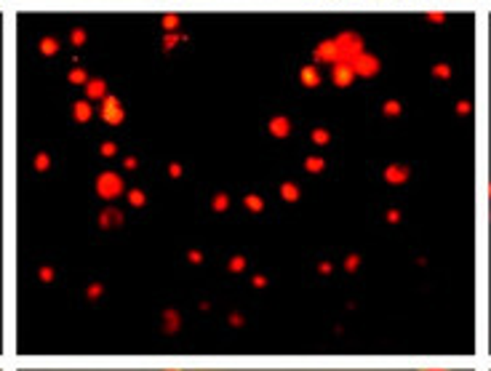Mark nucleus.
Masks as SVG:
<instances>
[{
    "label": "nucleus",
    "mask_w": 491,
    "mask_h": 371,
    "mask_svg": "<svg viewBox=\"0 0 491 371\" xmlns=\"http://www.w3.org/2000/svg\"><path fill=\"white\" fill-rule=\"evenodd\" d=\"M334 43H337V51H339V62H352L355 57L363 54V38L358 32H339Z\"/></svg>",
    "instance_id": "obj_1"
},
{
    "label": "nucleus",
    "mask_w": 491,
    "mask_h": 371,
    "mask_svg": "<svg viewBox=\"0 0 491 371\" xmlns=\"http://www.w3.org/2000/svg\"><path fill=\"white\" fill-rule=\"evenodd\" d=\"M267 128H270V134H272L275 139H286L288 134H291V121H288L286 115H275V118L267 123Z\"/></svg>",
    "instance_id": "obj_8"
},
{
    "label": "nucleus",
    "mask_w": 491,
    "mask_h": 371,
    "mask_svg": "<svg viewBox=\"0 0 491 371\" xmlns=\"http://www.w3.org/2000/svg\"><path fill=\"white\" fill-rule=\"evenodd\" d=\"M123 225V214L118 208H104L102 217H99V227L102 230H112V227H121Z\"/></svg>",
    "instance_id": "obj_12"
},
{
    "label": "nucleus",
    "mask_w": 491,
    "mask_h": 371,
    "mask_svg": "<svg viewBox=\"0 0 491 371\" xmlns=\"http://www.w3.org/2000/svg\"><path fill=\"white\" fill-rule=\"evenodd\" d=\"M358 268H361V257H358V254H352V257L345 259V270H348V272H358Z\"/></svg>",
    "instance_id": "obj_29"
},
{
    "label": "nucleus",
    "mask_w": 491,
    "mask_h": 371,
    "mask_svg": "<svg viewBox=\"0 0 491 371\" xmlns=\"http://www.w3.org/2000/svg\"><path fill=\"white\" fill-rule=\"evenodd\" d=\"M243 206L251 211V214H259L262 208H265V201H262V195H246L243 198Z\"/></svg>",
    "instance_id": "obj_20"
},
{
    "label": "nucleus",
    "mask_w": 491,
    "mask_h": 371,
    "mask_svg": "<svg viewBox=\"0 0 491 371\" xmlns=\"http://www.w3.org/2000/svg\"><path fill=\"white\" fill-rule=\"evenodd\" d=\"M86 97L102 102L104 97H107V81H102V78H91V81L86 83Z\"/></svg>",
    "instance_id": "obj_10"
},
{
    "label": "nucleus",
    "mask_w": 491,
    "mask_h": 371,
    "mask_svg": "<svg viewBox=\"0 0 491 371\" xmlns=\"http://www.w3.org/2000/svg\"><path fill=\"white\" fill-rule=\"evenodd\" d=\"M323 168H326V161H323L321 155H310V158L305 161V171H307V174H321Z\"/></svg>",
    "instance_id": "obj_16"
},
{
    "label": "nucleus",
    "mask_w": 491,
    "mask_h": 371,
    "mask_svg": "<svg viewBox=\"0 0 491 371\" xmlns=\"http://www.w3.org/2000/svg\"><path fill=\"white\" fill-rule=\"evenodd\" d=\"M406 179H409V166L390 163L385 168V182H390V185H403Z\"/></svg>",
    "instance_id": "obj_7"
},
{
    "label": "nucleus",
    "mask_w": 491,
    "mask_h": 371,
    "mask_svg": "<svg viewBox=\"0 0 491 371\" xmlns=\"http://www.w3.org/2000/svg\"><path fill=\"white\" fill-rule=\"evenodd\" d=\"M355 70H352V64L350 62H337L334 64V70H331V81H334V86H339V88H348V86H352L355 83Z\"/></svg>",
    "instance_id": "obj_5"
},
{
    "label": "nucleus",
    "mask_w": 491,
    "mask_h": 371,
    "mask_svg": "<svg viewBox=\"0 0 491 371\" xmlns=\"http://www.w3.org/2000/svg\"><path fill=\"white\" fill-rule=\"evenodd\" d=\"M251 283H254L257 289H262V286H267V278L265 275H254V281H251Z\"/></svg>",
    "instance_id": "obj_37"
},
{
    "label": "nucleus",
    "mask_w": 491,
    "mask_h": 371,
    "mask_svg": "<svg viewBox=\"0 0 491 371\" xmlns=\"http://www.w3.org/2000/svg\"><path fill=\"white\" fill-rule=\"evenodd\" d=\"M99 152H102L104 158H112V155L118 152V145H115V142H104V145L99 147Z\"/></svg>",
    "instance_id": "obj_30"
},
{
    "label": "nucleus",
    "mask_w": 491,
    "mask_h": 371,
    "mask_svg": "<svg viewBox=\"0 0 491 371\" xmlns=\"http://www.w3.org/2000/svg\"><path fill=\"white\" fill-rule=\"evenodd\" d=\"M41 281H46V283H48V281H54V270H51V268H41Z\"/></svg>",
    "instance_id": "obj_35"
},
{
    "label": "nucleus",
    "mask_w": 491,
    "mask_h": 371,
    "mask_svg": "<svg viewBox=\"0 0 491 371\" xmlns=\"http://www.w3.org/2000/svg\"><path fill=\"white\" fill-rule=\"evenodd\" d=\"M382 112H385L388 118H398V115L403 112V107H401V102H398V99H388V102H385V107H382Z\"/></svg>",
    "instance_id": "obj_22"
},
{
    "label": "nucleus",
    "mask_w": 491,
    "mask_h": 371,
    "mask_svg": "<svg viewBox=\"0 0 491 371\" xmlns=\"http://www.w3.org/2000/svg\"><path fill=\"white\" fill-rule=\"evenodd\" d=\"M318 272H321V275H328V272H334V265H331V262H321V265H318Z\"/></svg>",
    "instance_id": "obj_36"
},
{
    "label": "nucleus",
    "mask_w": 491,
    "mask_h": 371,
    "mask_svg": "<svg viewBox=\"0 0 491 371\" xmlns=\"http://www.w3.org/2000/svg\"><path fill=\"white\" fill-rule=\"evenodd\" d=\"M470 110H472V104L468 102V99H462V102H457V112H459V115H468Z\"/></svg>",
    "instance_id": "obj_32"
},
{
    "label": "nucleus",
    "mask_w": 491,
    "mask_h": 371,
    "mask_svg": "<svg viewBox=\"0 0 491 371\" xmlns=\"http://www.w3.org/2000/svg\"><path fill=\"white\" fill-rule=\"evenodd\" d=\"M166 371H182V369H166Z\"/></svg>",
    "instance_id": "obj_43"
},
{
    "label": "nucleus",
    "mask_w": 491,
    "mask_h": 371,
    "mask_svg": "<svg viewBox=\"0 0 491 371\" xmlns=\"http://www.w3.org/2000/svg\"><path fill=\"white\" fill-rule=\"evenodd\" d=\"M310 142L318 147H323L331 142V134H328L326 128H312V131H310Z\"/></svg>",
    "instance_id": "obj_19"
},
{
    "label": "nucleus",
    "mask_w": 491,
    "mask_h": 371,
    "mask_svg": "<svg viewBox=\"0 0 491 371\" xmlns=\"http://www.w3.org/2000/svg\"><path fill=\"white\" fill-rule=\"evenodd\" d=\"M184 41V35H177V32H168L163 38V51H171L177 43H182Z\"/></svg>",
    "instance_id": "obj_27"
},
{
    "label": "nucleus",
    "mask_w": 491,
    "mask_h": 371,
    "mask_svg": "<svg viewBox=\"0 0 491 371\" xmlns=\"http://www.w3.org/2000/svg\"><path fill=\"white\" fill-rule=\"evenodd\" d=\"M102 297V286L97 283V286H88V299H99Z\"/></svg>",
    "instance_id": "obj_34"
},
{
    "label": "nucleus",
    "mask_w": 491,
    "mask_h": 371,
    "mask_svg": "<svg viewBox=\"0 0 491 371\" xmlns=\"http://www.w3.org/2000/svg\"><path fill=\"white\" fill-rule=\"evenodd\" d=\"M190 262H195V265L203 262V254H201V251H190Z\"/></svg>",
    "instance_id": "obj_39"
},
{
    "label": "nucleus",
    "mask_w": 491,
    "mask_h": 371,
    "mask_svg": "<svg viewBox=\"0 0 491 371\" xmlns=\"http://www.w3.org/2000/svg\"><path fill=\"white\" fill-rule=\"evenodd\" d=\"M432 78H438V81H449L451 78V67L449 64H432Z\"/></svg>",
    "instance_id": "obj_23"
},
{
    "label": "nucleus",
    "mask_w": 491,
    "mask_h": 371,
    "mask_svg": "<svg viewBox=\"0 0 491 371\" xmlns=\"http://www.w3.org/2000/svg\"><path fill=\"white\" fill-rule=\"evenodd\" d=\"M128 203L137 208H142L144 203H147V195H144L142 190H131V192H128Z\"/></svg>",
    "instance_id": "obj_24"
},
{
    "label": "nucleus",
    "mask_w": 491,
    "mask_h": 371,
    "mask_svg": "<svg viewBox=\"0 0 491 371\" xmlns=\"http://www.w3.org/2000/svg\"><path fill=\"white\" fill-rule=\"evenodd\" d=\"M388 222H401V214H398L395 208H390L388 211Z\"/></svg>",
    "instance_id": "obj_40"
},
{
    "label": "nucleus",
    "mask_w": 491,
    "mask_h": 371,
    "mask_svg": "<svg viewBox=\"0 0 491 371\" xmlns=\"http://www.w3.org/2000/svg\"><path fill=\"white\" fill-rule=\"evenodd\" d=\"M70 43H72V46H86V30H83V27H75V30L70 32Z\"/></svg>",
    "instance_id": "obj_26"
},
{
    "label": "nucleus",
    "mask_w": 491,
    "mask_h": 371,
    "mask_svg": "<svg viewBox=\"0 0 491 371\" xmlns=\"http://www.w3.org/2000/svg\"><path fill=\"white\" fill-rule=\"evenodd\" d=\"M428 21H432V24H443V21H446V14H443V11H428Z\"/></svg>",
    "instance_id": "obj_31"
},
{
    "label": "nucleus",
    "mask_w": 491,
    "mask_h": 371,
    "mask_svg": "<svg viewBox=\"0 0 491 371\" xmlns=\"http://www.w3.org/2000/svg\"><path fill=\"white\" fill-rule=\"evenodd\" d=\"M211 208H214L217 214H225L227 208H230V198H227L225 192H219V195H214V198H211Z\"/></svg>",
    "instance_id": "obj_21"
},
{
    "label": "nucleus",
    "mask_w": 491,
    "mask_h": 371,
    "mask_svg": "<svg viewBox=\"0 0 491 371\" xmlns=\"http://www.w3.org/2000/svg\"><path fill=\"white\" fill-rule=\"evenodd\" d=\"M299 83H302L305 88H318V86H321V72H318V67H315V64H305V67L299 70Z\"/></svg>",
    "instance_id": "obj_9"
},
{
    "label": "nucleus",
    "mask_w": 491,
    "mask_h": 371,
    "mask_svg": "<svg viewBox=\"0 0 491 371\" xmlns=\"http://www.w3.org/2000/svg\"><path fill=\"white\" fill-rule=\"evenodd\" d=\"M91 115H94V110H91V102H88V99H78V102L72 104V118H75V123H88Z\"/></svg>",
    "instance_id": "obj_11"
},
{
    "label": "nucleus",
    "mask_w": 491,
    "mask_h": 371,
    "mask_svg": "<svg viewBox=\"0 0 491 371\" xmlns=\"http://www.w3.org/2000/svg\"><path fill=\"white\" fill-rule=\"evenodd\" d=\"M168 174H171V179H179V177H182V166L168 163Z\"/></svg>",
    "instance_id": "obj_33"
},
{
    "label": "nucleus",
    "mask_w": 491,
    "mask_h": 371,
    "mask_svg": "<svg viewBox=\"0 0 491 371\" xmlns=\"http://www.w3.org/2000/svg\"><path fill=\"white\" fill-rule=\"evenodd\" d=\"M179 24H182V17H179V14H174V11L163 14V19H161V27H163L166 32H174Z\"/></svg>",
    "instance_id": "obj_17"
},
{
    "label": "nucleus",
    "mask_w": 491,
    "mask_h": 371,
    "mask_svg": "<svg viewBox=\"0 0 491 371\" xmlns=\"http://www.w3.org/2000/svg\"><path fill=\"white\" fill-rule=\"evenodd\" d=\"M230 323H232V326H241V323H243V318H241L238 312H232V315H230Z\"/></svg>",
    "instance_id": "obj_41"
},
{
    "label": "nucleus",
    "mask_w": 491,
    "mask_h": 371,
    "mask_svg": "<svg viewBox=\"0 0 491 371\" xmlns=\"http://www.w3.org/2000/svg\"><path fill=\"white\" fill-rule=\"evenodd\" d=\"M123 166H126L128 171H134V168H137V158H134V155H128V158L123 161Z\"/></svg>",
    "instance_id": "obj_38"
},
{
    "label": "nucleus",
    "mask_w": 491,
    "mask_h": 371,
    "mask_svg": "<svg viewBox=\"0 0 491 371\" xmlns=\"http://www.w3.org/2000/svg\"><path fill=\"white\" fill-rule=\"evenodd\" d=\"M350 64H352V70H355L358 78H374V75L379 72V67H382L379 59H377L374 54H366V51H363L361 57H355Z\"/></svg>",
    "instance_id": "obj_4"
},
{
    "label": "nucleus",
    "mask_w": 491,
    "mask_h": 371,
    "mask_svg": "<svg viewBox=\"0 0 491 371\" xmlns=\"http://www.w3.org/2000/svg\"><path fill=\"white\" fill-rule=\"evenodd\" d=\"M38 51H41L43 57H54V54H59V41L57 38H41Z\"/></svg>",
    "instance_id": "obj_15"
},
{
    "label": "nucleus",
    "mask_w": 491,
    "mask_h": 371,
    "mask_svg": "<svg viewBox=\"0 0 491 371\" xmlns=\"http://www.w3.org/2000/svg\"><path fill=\"white\" fill-rule=\"evenodd\" d=\"M32 166H35V171H48L51 158H48L46 152H38V155H35V161H32Z\"/></svg>",
    "instance_id": "obj_25"
},
{
    "label": "nucleus",
    "mask_w": 491,
    "mask_h": 371,
    "mask_svg": "<svg viewBox=\"0 0 491 371\" xmlns=\"http://www.w3.org/2000/svg\"><path fill=\"white\" fill-rule=\"evenodd\" d=\"M227 268H230V272H243L246 270V257H232Z\"/></svg>",
    "instance_id": "obj_28"
},
{
    "label": "nucleus",
    "mask_w": 491,
    "mask_h": 371,
    "mask_svg": "<svg viewBox=\"0 0 491 371\" xmlns=\"http://www.w3.org/2000/svg\"><path fill=\"white\" fill-rule=\"evenodd\" d=\"M179 323H182L179 312H177V310H166L163 312V331L166 334H174V331L179 329Z\"/></svg>",
    "instance_id": "obj_13"
},
{
    "label": "nucleus",
    "mask_w": 491,
    "mask_h": 371,
    "mask_svg": "<svg viewBox=\"0 0 491 371\" xmlns=\"http://www.w3.org/2000/svg\"><path fill=\"white\" fill-rule=\"evenodd\" d=\"M312 59L321 64H337L339 62V51H337V43L334 41H323L315 46L312 51Z\"/></svg>",
    "instance_id": "obj_6"
},
{
    "label": "nucleus",
    "mask_w": 491,
    "mask_h": 371,
    "mask_svg": "<svg viewBox=\"0 0 491 371\" xmlns=\"http://www.w3.org/2000/svg\"><path fill=\"white\" fill-rule=\"evenodd\" d=\"M299 195H302V192H299V187L294 185V182H283V185H281V198H283L286 203H297Z\"/></svg>",
    "instance_id": "obj_14"
},
{
    "label": "nucleus",
    "mask_w": 491,
    "mask_h": 371,
    "mask_svg": "<svg viewBox=\"0 0 491 371\" xmlns=\"http://www.w3.org/2000/svg\"><path fill=\"white\" fill-rule=\"evenodd\" d=\"M102 118L110 126H121L123 121H126V110H123L118 97H110V94H107L102 99Z\"/></svg>",
    "instance_id": "obj_3"
},
{
    "label": "nucleus",
    "mask_w": 491,
    "mask_h": 371,
    "mask_svg": "<svg viewBox=\"0 0 491 371\" xmlns=\"http://www.w3.org/2000/svg\"><path fill=\"white\" fill-rule=\"evenodd\" d=\"M67 81L72 83V86H86L91 78H88V72H86L83 67H72V70H70V75H67Z\"/></svg>",
    "instance_id": "obj_18"
},
{
    "label": "nucleus",
    "mask_w": 491,
    "mask_h": 371,
    "mask_svg": "<svg viewBox=\"0 0 491 371\" xmlns=\"http://www.w3.org/2000/svg\"><path fill=\"white\" fill-rule=\"evenodd\" d=\"M489 198H491V185H489Z\"/></svg>",
    "instance_id": "obj_44"
},
{
    "label": "nucleus",
    "mask_w": 491,
    "mask_h": 371,
    "mask_svg": "<svg viewBox=\"0 0 491 371\" xmlns=\"http://www.w3.org/2000/svg\"><path fill=\"white\" fill-rule=\"evenodd\" d=\"M422 371H446V369H422Z\"/></svg>",
    "instance_id": "obj_42"
},
{
    "label": "nucleus",
    "mask_w": 491,
    "mask_h": 371,
    "mask_svg": "<svg viewBox=\"0 0 491 371\" xmlns=\"http://www.w3.org/2000/svg\"><path fill=\"white\" fill-rule=\"evenodd\" d=\"M123 192V179L115 174V171H102L97 177V195L104 198V201H112Z\"/></svg>",
    "instance_id": "obj_2"
}]
</instances>
